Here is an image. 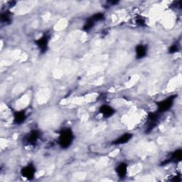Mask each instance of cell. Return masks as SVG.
<instances>
[{"label": "cell", "mask_w": 182, "mask_h": 182, "mask_svg": "<svg viewBox=\"0 0 182 182\" xmlns=\"http://www.w3.org/2000/svg\"><path fill=\"white\" fill-rule=\"evenodd\" d=\"M73 141V133L69 129H66L62 131L59 136V143L62 147H67Z\"/></svg>", "instance_id": "6da1fadb"}, {"label": "cell", "mask_w": 182, "mask_h": 182, "mask_svg": "<svg viewBox=\"0 0 182 182\" xmlns=\"http://www.w3.org/2000/svg\"><path fill=\"white\" fill-rule=\"evenodd\" d=\"M22 175L24 177L28 178V179H31V178L34 177L35 175V169L34 167L32 166H27L24 167L22 170Z\"/></svg>", "instance_id": "7a4b0ae2"}, {"label": "cell", "mask_w": 182, "mask_h": 182, "mask_svg": "<svg viewBox=\"0 0 182 182\" xmlns=\"http://www.w3.org/2000/svg\"><path fill=\"white\" fill-rule=\"evenodd\" d=\"M113 107L108 106V105H104L100 108V113H102V115L103 116L109 117H110L111 115H113Z\"/></svg>", "instance_id": "3957f363"}, {"label": "cell", "mask_w": 182, "mask_h": 182, "mask_svg": "<svg viewBox=\"0 0 182 182\" xmlns=\"http://www.w3.org/2000/svg\"><path fill=\"white\" fill-rule=\"evenodd\" d=\"M172 99L171 98H167V100H164L163 102L161 103L160 105V108H159V110H162L163 111H166L169 109V107L171 106V104H172Z\"/></svg>", "instance_id": "277c9868"}, {"label": "cell", "mask_w": 182, "mask_h": 182, "mask_svg": "<svg viewBox=\"0 0 182 182\" xmlns=\"http://www.w3.org/2000/svg\"><path fill=\"white\" fill-rule=\"evenodd\" d=\"M136 53L139 58H143L147 53V49L143 45H140L136 47Z\"/></svg>", "instance_id": "5b68a950"}, {"label": "cell", "mask_w": 182, "mask_h": 182, "mask_svg": "<svg viewBox=\"0 0 182 182\" xmlns=\"http://www.w3.org/2000/svg\"><path fill=\"white\" fill-rule=\"evenodd\" d=\"M117 172L118 173L119 176H120V177H124V176L126 175V172H127V166H126V164H123L120 165L118 168H117Z\"/></svg>", "instance_id": "8992f818"}]
</instances>
